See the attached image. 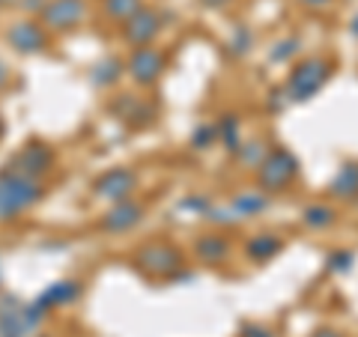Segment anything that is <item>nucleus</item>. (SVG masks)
<instances>
[{
    "mask_svg": "<svg viewBox=\"0 0 358 337\" xmlns=\"http://www.w3.org/2000/svg\"><path fill=\"white\" fill-rule=\"evenodd\" d=\"M331 75H334V63L329 57H320V54H313V57L299 60L293 66V72L287 75V81H284V93L289 99V105H305V102H310V99L331 81Z\"/></svg>",
    "mask_w": 358,
    "mask_h": 337,
    "instance_id": "1",
    "label": "nucleus"
},
{
    "mask_svg": "<svg viewBox=\"0 0 358 337\" xmlns=\"http://www.w3.org/2000/svg\"><path fill=\"white\" fill-rule=\"evenodd\" d=\"M45 197V188L39 179L15 173L3 167L0 171V221H13L21 212H27L30 206H36Z\"/></svg>",
    "mask_w": 358,
    "mask_h": 337,
    "instance_id": "2",
    "label": "nucleus"
},
{
    "mask_svg": "<svg viewBox=\"0 0 358 337\" xmlns=\"http://www.w3.org/2000/svg\"><path fill=\"white\" fill-rule=\"evenodd\" d=\"M131 266L152 280H173L179 275V268L185 266V257L173 242L155 239V242H143L131 254Z\"/></svg>",
    "mask_w": 358,
    "mask_h": 337,
    "instance_id": "3",
    "label": "nucleus"
},
{
    "mask_svg": "<svg viewBox=\"0 0 358 337\" xmlns=\"http://www.w3.org/2000/svg\"><path fill=\"white\" fill-rule=\"evenodd\" d=\"M45 322L36 301H21L15 296H0V337H30Z\"/></svg>",
    "mask_w": 358,
    "mask_h": 337,
    "instance_id": "4",
    "label": "nucleus"
},
{
    "mask_svg": "<svg viewBox=\"0 0 358 337\" xmlns=\"http://www.w3.org/2000/svg\"><path fill=\"white\" fill-rule=\"evenodd\" d=\"M299 167H301L299 159L287 147H275V150H268L263 164L257 167V182H260L263 191L275 194V191H284L296 182Z\"/></svg>",
    "mask_w": 358,
    "mask_h": 337,
    "instance_id": "5",
    "label": "nucleus"
},
{
    "mask_svg": "<svg viewBox=\"0 0 358 337\" xmlns=\"http://www.w3.org/2000/svg\"><path fill=\"white\" fill-rule=\"evenodd\" d=\"M54 164H57V152H54L45 141H27L24 147L6 162L9 171L33 176V179H42L45 173H51Z\"/></svg>",
    "mask_w": 358,
    "mask_h": 337,
    "instance_id": "6",
    "label": "nucleus"
},
{
    "mask_svg": "<svg viewBox=\"0 0 358 337\" xmlns=\"http://www.w3.org/2000/svg\"><path fill=\"white\" fill-rule=\"evenodd\" d=\"M167 69V54L155 45H141V48H131L129 60H126V72L131 75L134 84L141 87H152Z\"/></svg>",
    "mask_w": 358,
    "mask_h": 337,
    "instance_id": "7",
    "label": "nucleus"
},
{
    "mask_svg": "<svg viewBox=\"0 0 358 337\" xmlns=\"http://www.w3.org/2000/svg\"><path fill=\"white\" fill-rule=\"evenodd\" d=\"M87 0H48L39 13V21L51 33H72L84 24Z\"/></svg>",
    "mask_w": 358,
    "mask_h": 337,
    "instance_id": "8",
    "label": "nucleus"
},
{
    "mask_svg": "<svg viewBox=\"0 0 358 337\" xmlns=\"http://www.w3.org/2000/svg\"><path fill=\"white\" fill-rule=\"evenodd\" d=\"M6 42L9 48H15L18 54H42L48 48V30H45L42 21H33V18H21V21H13L6 30Z\"/></svg>",
    "mask_w": 358,
    "mask_h": 337,
    "instance_id": "9",
    "label": "nucleus"
},
{
    "mask_svg": "<svg viewBox=\"0 0 358 337\" xmlns=\"http://www.w3.org/2000/svg\"><path fill=\"white\" fill-rule=\"evenodd\" d=\"M134 188H138V173L131 167H110L93 182V194L108 203H120L134 194Z\"/></svg>",
    "mask_w": 358,
    "mask_h": 337,
    "instance_id": "10",
    "label": "nucleus"
},
{
    "mask_svg": "<svg viewBox=\"0 0 358 337\" xmlns=\"http://www.w3.org/2000/svg\"><path fill=\"white\" fill-rule=\"evenodd\" d=\"M120 27H122V39H126L131 48H141V45L155 42V36H159V30H162V15L155 13V9L143 6L141 13H134L126 24H120Z\"/></svg>",
    "mask_w": 358,
    "mask_h": 337,
    "instance_id": "11",
    "label": "nucleus"
},
{
    "mask_svg": "<svg viewBox=\"0 0 358 337\" xmlns=\"http://www.w3.org/2000/svg\"><path fill=\"white\" fill-rule=\"evenodd\" d=\"M143 221V206L138 200H120V203H110V209L102 218V230L108 233H129L131 227H138Z\"/></svg>",
    "mask_w": 358,
    "mask_h": 337,
    "instance_id": "12",
    "label": "nucleus"
},
{
    "mask_svg": "<svg viewBox=\"0 0 358 337\" xmlns=\"http://www.w3.org/2000/svg\"><path fill=\"white\" fill-rule=\"evenodd\" d=\"M78 296H81V284H78V280H69V278H66V280H54V284H48V287H45L33 301H36L39 310L45 313V317H48L51 310L72 305Z\"/></svg>",
    "mask_w": 358,
    "mask_h": 337,
    "instance_id": "13",
    "label": "nucleus"
},
{
    "mask_svg": "<svg viewBox=\"0 0 358 337\" xmlns=\"http://www.w3.org/2000/svg\"><path fill=\"white\" fill-rule=\"evenodd\" d=\"M110 110H114V117L120 122H126V126H131V129H143V126H150V122L155 120L152 105L141 102L138 96H120L117 102L110 105Z\"/></svg>",
    "mask_w": 358,
    "mask_h": 337,
    "instance_id": "14",
    "label": "nucleus"
},
{
    "mask_svg": "<svg viewBox=\"0 0 358 337\" xmlns=\"http://www.w3.org/2000/svg\"><path fill=\"white\" fill-rule=\"evenodd\" d=\"M194 254L200 263H209V266H221L224 260L230 257V239L221 233H209V236H200L194 242Z\"/></svg>",
    "mask_w": 358,
    "mask_h": 337,
    "instance_id": "15",
    "label": "nucleus"
},
{
    "mask_svg": "<svg viewBox=\"0 0 358 337\" xmlns=\"http://www.w3.org/2000/svg\"><path fill=\"white\" fill-rule=\"evenodd\" d=\"M230 209L236 212V218H239V221L260 215V212H266V209H268V191H263V188L239 191V194L230 200Z\"/></svg>",
    "mask_w": 358,
    "mask_h": 337,
    "instance_id": "16",
    "label": "nucleus"
},
{
    "mask_svg": "<svg viewBox=\"0 0 358 337\" xmlns=\"http://www.w3.org/2000/svg\"><path fill=\"white\" fill-rule=\"evenodd\" d=\"M281 251H284V239L275 236V233L251 236L248 245H245V254H248V260H254V263H268V260H275Z\"/></svg>",
    "mask_w": 358,
    "mask_h": 337,
    "instance_id": "17",
    "label": "nucleus"
},
{
    "mask_svg": "<svg viewBox=\"0 0 358 337\" xmlns=\"http://www.w3.org/2000/svg\"><path fill=\"white\" fill-rule=\"evenodd\" d=\"M331 197H341V200H355L358 197V162H346L338 167V173L331 176L329 182Z\"/></svg>",
    "mask_w": 358,
    "mask_h": 337,
    "instance_id": "18",
    "label": "nucleus"
},
{
    "mask_svg": "<svg viewBox=\"0 0 358 337\" xmlns=\"http://www.w3.org/2000/svg\"><path fill=\"white\" fill-rule=\"evenodd\" d=\"M122 72H126V63H120L117 57H105V60H99L93 69H90V84L108 89V87H114L120 81Z\"/></svg>",
    "mask_w": 358,
    "mask_h": 337,
    "instance_id": "19",
    "label": "nucleus"
},
{
    "mask_svg": "<svg viewBox=\"0 0 358 337\" xmlns=\"http://www.w3.org/2000/svg\"><path fill=\"white\" fill-rule=\"evenodd\" d=\"M215 129H218V143H224L230 152H236L242 147V122L233 117V114H224L215 120Z\"/></svg>",
    "mask_w": 358,
    "mask_h": 337,
    "instance_id": "20",
    "label": "nucleus"
},
{
    "mask_svg": "<svg viewBox=\"0 0 358 337\" xmlns=\"http://www.w3.org/2000/svg\"><path fill=\"white\" fill-rule=\"evenodd\" d=\"M141 9H143V0H102V13L110 21H117V24H126V21L134 13H141Z\"/></svg>",
    "mask_w": 358,
    "mask_h": 337,
    "instance_id": "21",
    "label": "nucleus"
},
{
    "mask_svg": "<svg viewBox=\"0 0 358 337\" xmlns=\"http://www.w3.org/2000/svg\"><path fill=\"white\" fill-rule=\"evenodd\" d=\"M268 155V147L263 141H242V147L233 152V159H236V164H242V167H260L263 164V159Z\"/></svg>",
    "mask_w": 358,
    "mask_h": 337,
    "instance_id": "22",
    "label": "nucleus"
},
{
    "mask_svg": "<svg viewBox=\"0 0 358 337\" xmlns=\"http://www.w3.org/2000/svg\"><path fill=\"white\" fill-rule=\"evenodd\" d=\"M301 221H305V227H310V230H326L334 224V209L326 203H310L301 212Z\"/></svg>",
    "mask_w": 358,
    "mask_h": 337,
    "instance_id": "23",
    "label": "nucleus"
},
{
    "mask_svg": "<svg viewBox=\"0 0 358 337\" xmlns=\"http://www.w3.org/2000/svg\"><path fill=\"white\" fill-rule=\"evenodd\" d=\"M299 48H301V42L296 39V36H287V39H281L272 48V54H268V60L272 63H289L299 54Z\"/></svg>",
    "mask_w": 358,
    "mask_h": 337,
    "instance_id": "24",
    "label": "nucleus"
},
{
    "mask_svg": "<svg viewBox=\"0 0 358 337\" xmlns=\"http://www.w3.org/2000/svg\"><path fill=\"white\" fill-rule=\"evenodd\" d=\"M218 143V129H215V122H200V126L194 129V134H192V147L194 150H209V147H215Z\"/></svg>",
    "mask_w": 358,
    "mask_h": 337,
    "instance_id": "25",
    "label": "nucleus"
},
{
    "mask_svg": "<svg viewBox=\"0 0 358 337\" xmlns=\"http://www.w3.org/2000/svg\"><path fill=\"white\" fill-rule=\"evenodd\" d=\"M182 209L194 212V215H200V218H206L209 209H212V203H209V197H203V194H192V197L182 200Z\"/></svg>",
    "mask_w": 358,
    "mask_h": 337,
    "instance_id": "26",
    "label": "nucleus"
},
{
    "mask_svg": "<svg viewBox=\"0 0 358 337\" xmlns=\"http://www.w3.org/2000/svg\"><path fill=\"white\" fill-rule=\"evenodd\" d=\"M352 260H355V257H352V251H334V254H329V268H331V272H350V268H352Z\"/></svg>",
    "mask_w": 358,
    "mask_h": 337,
    "instance_id": "27",
    "label": "nucleus"
},
{
    "mask_svg": "<svg viewBox=\"0 0 358 337\" xmlns=\"http://www.w3.org/2000/svg\"><path fill=\"white\" fill-rule=\"evenodd\" d=\"M251 42H254V36L245 27H236V33H233V39L227 42V48L233 51V54H245L251 48Z\"/></svg>",
    "mask_w": 358,
    "mask_h": 337,
    "instance_id": "28",
    "label": "nucleus"
},
{
    "mask_svg": "<svg viewBox=\"0 0 358 337\" xmlns=\"http://www.w3.org/2000/svg\"><path fill=\"white\" fill-rule=\"evenodd\" d=\"M242 337H275V334L268 331V329H263V325H245Z\"/></svg>",
    "mask_w": 358,
    "mask_h": 337,
    "instance_id": "29",
    "label": "nucleus"
},
{
    "mask_svg": "<svg viewBox=\"0 0 358 337\" xmlns=\"http://www.w3.org/2000/svg\"><path fill=\"white\" fill-rule=\"evenodd\" d=\"M233 3V0H200V6H206V9H227Z\"/></svg>",
    "mask_w": 358,
    "mask_h": 337,
    "instance_id": "30",
    "label": "nucleus"
},
{
    "mask_svg": "<svg viewBox=\"0 0 358 337\" xmlns=\"http://www.w3.org/2000/svg\"><path fill=\"white\" fill-rule=\"evenodd\" d=\"M9 87V69H6V63L0 60V89H6Z\"/></svg>",
    "mask_w": 358,
    "mask_h": 337,
    "instance_id": "31",
    "label": "nucleus"
},
{
    "mask_svg": "<svg viewBox=\"0 0 358 337\" xmlns=\"http://www.w3.org/2000/svg\"><path fill=\"white\" fill-rule=\"evenodd\" d=\"M310 337H343V334H338L334 329H317V331H313Z\"/></svg>",
    "mask_w": 358,
    "mask_h": 337,
    "instance_id": "32",
    "label": "nucleus"
},
{
    "mask_svg": "<svg viewBox=\"0 0 358 337\" xmlns=\"http://www.w3.org/2000/svg\"><path fill=\"white\" fill-rule=\"evenodd\" d=\"M299 3H305V6H313V9H320V6H329L331 0H299Z\"/></svg>",
    "mask_w": 358,
    "mask_h": 337,
    "instance_id": "33",
    "label": "nucleus"
},
{
    "mask_svg": "<svg viewBox=\"0 0 358 337\" xmlns=\"http://www.w3.org/2000/svg\"><path fill=\"white\" fill-rule=\"evenodd\" d=\"M350 30H352V36H358V15L352 18V27H350Z\"/></svg>",
    "mask_w": 358,
    "mask_h": 337,
    "instance_id": "34",
    "label": "nucleus"
},
{
    "mask_svg": "<svg viewBox=\"0 0 358 337\" xmlns=\"http://www.w3.org/2000/svg\"><path fill=\"white\" fill-rule=\"evenodd\" d=\"M3 134H6V122H3V117H0V141H3Z\"/></svg>",
    "mask_w": 358,
    "mask_h": 337,
    "instance_id": "35",
    "label": "nucleus"
},
{
    "mask_svg": "<svg viewBox=\"0 0 358 337\" xmlns=\"http://www.w3.org/2000/svg\"><path fill=\"white\" fill-rule=\"evenodd\" d=\"M6 3H13V0H0V6H6Z\"/></svg>",
    "mask_w": 358,
    "mask_h": 337,
    "instance_id": "36",
    "label": "nucleus"
}]
</instances>
